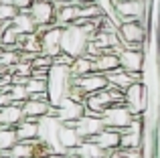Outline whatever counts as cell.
Listing matches in <instances>:
<instances>
[{"instance_id": "cell-1", "label": "cell", "mask_w": 160, "mask_h": 158, "mask_svg": "<svg viewBox=\"0 0 160 158\" xmlns=\"http://www.w3.org/2000/svg\"><path fill=\"white\" fill-rule=\"evenodd\" d=\"M91 37L85 32V28L81 24H69L63 27V35H61V53H67L75 59V57L85 55L87 45H89Z\"/></svg>"}, {"instance_id": "cell-2", "label": "cell", "mask_w": 160, "mask_h": 158, "mask_svg": "<svg viewBox=\"0 0 160 158\" xmlns=\"http://www.w3.org/2000/svg\"><path fill=\"white\" fill-rule=\"evenodd\" d=\"M118 35H120L124 47L144 49L148 28H146L144 20H124V22L118 24Z\"/></svg>"}, {"instance_id": "cell-3", "label": "cell", "mask_w": 160, "mask_h": 158, "mask_svg": "<svg viewBox=\"0 0 160 158\" xmlns=\"http://www.w3.org/2000/svg\"><path fill=\"white\" fill-rule=\"evenodd\" d=\"M85 114H87L85 103L77 101V99L69 97V95H65L57 106L51 107V114H49V116H55L61 124H73V126H75V122L81 120Z\"/></svg>"}, {"instance_id": "cell-4", "label": "cell", "mask_w": 160, "mask_h": 158, "mask_svg": "<svg viewBox=\"0 0 160 158\" xmlns=\"http://www.w3.org/2000/svg\"><path fill=\"white\" fill-rule=\"evenodd\" d=\"M124 103L128 106V110L132 111L136 118L144 116L146 107H148V91H146L144 81H136L124 91Z\"/></svg>"}, {"instance_id": "cell-5", "label": "cell", "mask_w": 160, "mask_h": 158, "mask_svg": "<svg viewBox=\"0 0 160 158\" xmlns=\"http://www.w3.org/2000/svg\"><path fill=\"white\" fill-rule=\"evenodd\" d=\"M112 8L118 14L120 22H124V20H144L146 16L144 0H112Z\"/></svg>"}, {"instance_id": "cell-6", "label": "cell", "mask_w": 160, "mask_h": 158, "mask_svg": "<svg viewBox=\"0 0 160 158\" xmlns=\"http://www.w3.org/2000/svg\"><path fill=\"white\" fill-rule=\"evenodd\" d=\"M102 120H103V124H106L108 128H113V130L122 132L136 120V116L128 110L126 103H113L109 110H106V114L102 116Z\"/></svg>"}, {"instance_id": "cell-7", "label": "cell", "mask_w": 160, "mask_h": 158, "mask_svg": "<svg viewBox=\"0 0 160 158\" xmlns=\"http://www.w3.org/2000/svg\"><path fill=\"white\" fill-rule=\"evenodd\" d=\"M61 35H63V27L59 24H51V27L39 28V37H41V51L43 55L49 57H57L61 53Z\"/></svg>"}, {"instance_id": "cell-8", "label": "cell", "mask_w": 160, "mask_h": 158, "mask_svg": "<svg viewBox=\"0 0 160 158\" xmlns=\"http://www.w3.org/2000/svg\"><path fill=\"white\" fill-rule=\"evenodd\" d=\"M28 12L35 18L39 28L51 27V24H55V20H57V4L53 0H35L32 6L28 8Z\"/></svg>"}, {"instance_id": "cell-9", "label": "cell", "mask_w": 160, "mask_h": 158, "mask_svg": "<svg viewBox=\"0 0 160 158\" xmlns=\"http://www.w3.org/2000/svg\"><path fill=\"white\" fill-rule=\"evenodd\" d=\"M120 67L128 73H144V67H146V53L144 49H130V47H124L120 53Z\"/></svg>"}, {"instance_id": "cell-10", "label": "cell", "mask_w": 160, "mask_h": 158, "mask_svg": "<svg viewBox=\"0 0 160 158\" xmlns=\"http://www.w3.org/2000/svg\"><path fill=\"white\" fill-rule=\"evenodd\" d=\"M142 144H144V120H142V116H140V118H136L126 130H122L120 148L132 150V148H142Z\"/></svg>"}, {"instance_id": "cell-11", "label": "cell", "mask_w": 160, "mask_h": 158, "mask_svg": "<svg viewBox=\"0 0 160 158\" xmlns=\"http://www.w3.org/2000/svg\"><path fill=\"white\" fill-rule=\"evenodd\" d=\"M75 128H77V134L81 136V140H93L99 132L106 128L102 116H93V114H85L81 120L75 122Z\"/></svg>"}, {"instance_id": "cell-12", "label": "cell", "mask_w": 160, "mask_h": 158, "mask_svg": "<svg viewBox=\"0 0 160 158\" xmlns=\"http://www.w3.org/2000/svg\"><path fill=\"white\" fill-rule=\"evenodd\" d=\"M73 83H75V85H77L85 95L98 93V91L106 89V87L109 85V83H108V77L103 75V73H98V71L87 73V75H83V77H73Z\"/></svg>"}, {"instance_id": "cell-13", "label": "cell", "mask_w": 160, "mask_h": 158, "mask_svg": "<svg viewBox=\"0 0 160 158\" xmlns=\"http://www.w3.org/2000/svg\"><path fill=\"white\" fill-rule=\"evenodd\" d=\"M57 142H59V148L65 154H69L71 150H75L81 144V136L77 134V128L73 124H61L57 132Z\"/></svg>"}, {"instance_id": "cell-14", "label": "cell", "mask_w": 160, "mask_h": 158, "mask_svg": "<svg viewBox=\"0 0 160 158\" xmlns=\"http://www.w3.org/2000/svg\"><path fill=\"white\" fill-rule=\"evenodd\" d=\"M22 106V111H24V118L28 120H43L45 116L51 114V101H47V99H37V97H28L27 101L20 103Z\"/></svg>"}, {"instance_id": "cell-15", "label": "cell", "mask_w": 160, "mask_h": 158, "mask_svg": "<svg viewBox=\"0 0 160 158\" xmlns=\"http://www.w3.org/2000/svg\"><path fill=\"white\" fill-rule=\"evenodd\" d=\"M108 83L112 87H118V89H122V91H126L132 83H136V81H144V73H128V71H124L122 67H118L116 71H112V73H108Z\"/></svg>"}, {"instance_id": "cell-16", "label": "cell", "mask_w": 160, "mask_h": 158, "mask_svg": "<svg viewBox=\"0 0 160 158\" xmlns=\"http://www.w3.org/2000/svg\"><path fill=\"white\" fill-rule=\"evenodd\" d=\"M24 120V111L20 103H6L0 107V124L8 128H16Z\"/></svg>"}, {"instance_id": "cell-17", "label": "cell", "mask_w": 160, "mask_h": 158, "mask_svg": "<svg viewBox=\"0 0 160 158\" xmlns=\"http://www.w3.org/2000/svg\"><path fill=\"white\" fill-rule=\"evenodd\" d=\"M95 142L99 144V148H103V150L108 152H113V150H118L120 148V142H122V132L120 130H113V128H103L102 132H99L98 136H95Z\"/></svg>"}, {"instance_id": "cell-18", "label": "cell", "mask_w": 160, "mask_h": 158, "mask_svg": "<svg viewBox=\"0 0 160 158\" xmlns=\"http://www.w3.org/2000/svg\"><path fill=\"white\" fill-rule=\"evenodd\" d=\"M77 20H79V4H73V2L57 4V20H55V24L69 27V24H75Z\"/></svg>"}, {"instance_id": "cell-19", "label": "cell", "mask_w": 160, "mask_h": 158, "mask_svg": "<svg viewBox=\"0 0 160 158\" xmlns=\"http://www.w3.org/2000/svg\"><path fill=\"white\" fill-rule=\"evenodd\" d=\"M69 154L79 156V158H108L109 156L103 148H99V144L95 140H81V144L75 150H71Z\"/></svg>"}, {"instance_id": "cell-20", "label": "cell", "mask_w": 160, "mask_h": 158, "mask_svg": "<svg viewBox=\"0 0 160 158\" xmlns=\"http://www.w3.org/2000/svg\"><path fill=\"white\" fill-rule=\"evenodd\" d=\"M14 130H16V136H18V142H35V140H39V122L37 120L24 118Z\"/></svg>"}, {"instance_id": "cell-21", "label": "cell", "mask_w": 160, "mask_h": 158, "mask_svg": "<svg viewBox=\"0 0 160 158\" xmlns=\"http://www.w3.org/2000/svg\"><path fill=\"white\" fill-rule=\"evenodd\" d=\"M118 67H120V57H118V53L106 51V53H99V55L95 57V71L98 73L108 75V73L116 71Z\"/></svg>"}, {"instance_id": "cell-22", "label": "cell", "mask_w": 160, "mask_h": 158, "mask_svg": "<svg viewBox=\"0 0 160 158\" xmlns=\"http://www.w3.org/2000/svg\"><path fill=\"white\" fill-rule=\"evenodd\" d=\"M10 24L18 31V35H32V32L39 31L35 18L31 16V12H28V10H20L18 14L14 16V20H12Z\"/></svg>"}, {"instance_id": "cell-23", "label": "cell", "mask_w": 160, "mask_h": 158, "mask_svg": "<svg viewBox=\"0 0 160 158\" xmlns=\"http://www.w3.org/2000/svg\"><path fill=\"white\" fill-rule=\"evenodd\" d=\"M93 71H95V59L89 55L75 57L73 63H71V75L73 77H83V75L93 73Z\"/></svg>"}, {"instance_id": "cell-24", "label": "cell", "mask_w": 160, "mask_h": 158, "mask_svg": "<svg viewBox=\"0 0 160 158\" xmlns=\"http://www.w3.org/2000/svg\"><path fill=\"white\" fill-rule=\"evenodd\" d=\"M18 41H20V35H18V31H16L12 24L0 27V47L2 49H16V51H20L18 49Z\"/></svg>"}, {"instance_id": "cell-25", "label": "cell", "mask_w": 160, "mask_h": 158, "mask_svg": "<svg viewBox=\"0 0 160 158\" xmlns=\"http://www.w3.org/2000/svg\"><path fill=\"white\" fill-rule=\"evenodd\" d=\"M16 142H18V136L14 128L0 126V152H8Z\"/></svg>"}, {"instance_id": "cell-26", "label": "cell", "mask_w": 160, "mask_h": 158, "mask_svg": "<svg viewBox=\"0 0 160 158\" xmlns=\"http://www.w3.org/2000/svg\"><path fill=\"white\" fill-rule=\"evenodd\" d=\"M4 91L8 93V97H10L12 103H22V101H27V99H28L27 87H24L22 83H10Z\"/></svg>"}, {"instance_id": "cell-27", "label": "cell", "mask_w": 160, "mask_h": 158, "mask_svg": "<svg viewBox=\"0 0 160 158\" xmlns=\"http://www.w3.org/2000/svg\"><path fill=\"white\" fill-rule=\"evenodd\" d=\"M10 2L14 4L18 10H28V8L32 6V2H35V0H10Z\"/></svg>"}, {"instance_id": "cell-28", "label": "cell", "mask_w": 160, "mask_h": 158, "mask_svg": "<svg viewBox=\"0 0 160 158\" xmlns=\"http://www.w3.org/2000/svg\"><path fill=\"white\" fill-rule=\"evenodd\" d=\"M69 2H73V4H89V2H98V0H69Z\"/></svg>"}, {"instance_id": "cell-29", "label": "cell", "mask_w": 160, "mask_h": 158, "mask_svg": "<svg viewBox=\"0 0 160 158\" xmlns=\"http://www.w3.org/2000/svg\"><path fill=\"white\" fill-rule=\"evenodd\" d=\"M55 4H63V2H69V0H53Z\"/></svg>"}, {"instance_id": "cell-30", "label": "cell", "mask_w": 160, "mask_h": 158, "mask_svg": "<svg viewBox=\"0 0 160 158\" xmlns=\"http://www.w3.org/2000/svg\"><path fill=\"white\" fill-rule=\"evenodd\" d=\"M0 158H10V156H8L6 152H0Z\"/></svg>"}, {"instance_id": "cell-31", "label": "cell", "mask_w": 160, "mask_h": 158, "mask_svg": "<svg viewBox=\"0 0 160 158\" xmlns=\"http://www.w3.org/2000/svg\"><path fill=\"white\" fill-rule=\"evenodd\" d=\"M69 158H79V156H73V154H69Z\"/></svg>"}, {"instance_id": "cell-32", "label": "cell", "mask_w": 160, "mask_h": 158, "mask_svg": "<svg viewBox=\"0 0 160 158\" xmlns=\"http://www.w3.org/2000/svg\"><path fill=\"white\" fill-rule=\"evenodd\" d=\"M0 126H2V124H0Z\"/></svg>"}, {"instance_id": "cell-33", "label": "cell", "mask_w": 160, "mask_h": 158, "mask_svg": "<svg viewBox=\"0 0 160 158\" xmlns=\"http://www.w3.org/2000/svg\"><path fill=\"white\" fill-rule=\"evenodd\" d=\"M0 2H2V0H0Z\"/></svg>"}, {"instance_id": "cell-34", "label": "cell", "mask_w": 160, "mask_h": 158, "mask_svg": "<svg viewBox=\"0 0 160 158\" xmlns=\"http://www.w3.org/2000/svg\"><path fill=\"white\" fill-rule=\"evenodd\" d=\"M2 2H4V0H2Z\"/></svg>"}]
</instances>
